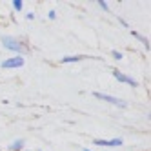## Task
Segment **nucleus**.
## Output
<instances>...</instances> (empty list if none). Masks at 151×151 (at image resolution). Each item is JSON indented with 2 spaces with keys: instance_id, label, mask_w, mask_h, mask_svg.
Instances as JSON below:
<instances>
[{
  "instance_id": "obj_12",
  "label": "nucleus",
  "mask_w": 151,
  "mask_h": 151,
  "mask_svg": "<svg viewBox=\"0 0 151 151\" xmlns=\"http://www.w3.org/2000/svg\"><path fill=\"white\" fill-rule=\"evenodd\" d=\"M47 18H49V20H55V18H57V11H55V9H49Z\"/></svg>"
},
{
  "instance_id": "obj_1",
  "label": "nucleus",
  "mask_w": 151,
  "mask_h": 151,
  "mask_svg": "<svg viewBox=\"0 0 151 151\" xmlns=\"http://www.w3.org/2000/svg\"><path fill=\"white\" fill-rule=\"evenodd\" d=\"M2 46H4L6 49H9V51L17 53V55H20V57H24L26 53H29L27 44H26V42H22L20 38H17V37L4 35V37H2Z\"/></svg>"
},
{
  "instance_id": "obj_16",
  "label": "nucleus",
  "mask_w": 151,
  "mask_h": 151,
  "mask_svg": "<svg viewBox=\"0 0 151 151\" xmlns=\"http://www.w3.org/2000/svg\"><path fill=\"white\" fill-rule=\"evenodd\" d=\"M0 151H2V149H0Z\"/></svg>"
},
{
  "instance_id": "obj_17",
  "label": "nucleus",
  "mask_w": 151,
  "mask_h": 151,
  "mask_svg": "<svg viewBox=\"0 0 151 151\" xmlns=\"http://www.w3.org/2000/svg\"><path fill=\"white\" fill-rule=\"evenodd\" d=\"M38 151H40V149H38Z\"/></svg>"
},
{
  "instance_id": "obj_7",
  "label": "nucleus",
  "mask_w": 151,
  "mask_h": 151,
  "mask_svg": "<svg viewBox=\"0 0 151 151\" xmlns=\"http://www.w3.org/2000/svg\"><path fill=\"white\" fill-rule=\"evenodd\" d=\"M86 57H82V55H66L60 62L62 64H71V62H80V60H84Z\"/></svg>"
},
{
  "instance_id": "obj_4",
  "label": "nucleus",
  "mask_w": 151,
  "mask_h": 151,
  "mask_svg": "<svg viewBox=\"0 0 151 151\" xmlns=\"http://www.w3.org/2000/svg\"><path fill=\"white\" fill-rule=\"evenodd\" d=\"M113 75H115V78L118 82H122V84H129L131 88H138V82L133 78V77H129V75H124L120 69H113Z\"/></svg>"
},
{
  "instance_id": "obj_8",
  "label": "nucleus",
  "mask_w": 151,
  "mask_h": 151,
  "mask_svg": "<svg viewBox=\"0 0 151 151\" xmlns=\"http://www.w3.org/2000/svg\"><path fill=\"white\" fill-rule=\"evenodd\" d=\"M131 35H133V37H135L137 40H140V42H142V44H144V47H146V49L149 51V38H147V37H144V35H140L138 31H131Z\"/></svg>"
},
{
  "instance_id": "obj_3",
  "label": "nucleus",
  "mask_w": 151,
  "mask_h": 151,
  "mask_svg": "<svg viewBox=\"0 0 151 151\" xmlns=\"http://www.w3.org/2000/svg\"><path fill=\"white\" fill-rule=\"evenodd\" d=\"M93 95L96 96V99H100V100H104V102H109V104H113V106H116V107H127V102L122 100V99H116V96L106 95V93H100V91H95Z\"/></svg>"
},
{
  "instance_id": "obj_6",
  "label": "nucleus",
  "mask_w": 151,
  "mask_h": 151,
  "mask_svg": "<svg viewBox=\"0 0 151 151\" xmlns=\"http://www.w3.org/2000/svg\"><path fill=\"white\" fill-rule=\"evenodd\" d=\"M24 146H26L24 138H18V140H15V142L7 147V151H24Z\"/></svg>"
},
{
  "instance_id": "obj_5",
  "label": "nucleus",
  "mask_w": 151,
  "mask_h": 151,
  "mask_svg": "<svg viewBox=\"0 0 151 151\" xmlns=\"http://www.w3.org/2000/svg\"><path fill=\"white\" fill-rule=\"evenodd\" d=\"M95 146H100V147H118L124 144L122 138H111V140H104V138H95L93 140Z\"/></svg>"
},
{
  "instance_id": "obj_9",
  "label": "nucleus",
  "mask_w": 151,
  "mask_h": 151,
  "mask_svg": "<svg viewBox=\"0 0 151 151\" xmlns=\"http://www.w3.org/2000/svg\"><path fill=\"white\" fill-rule=\"evenodd\" d=\"M22 7H24L22 0H13V9H15V11H22Z\"/></svg>"
},
{
  "instance_id": "obj_14",
  "label": "nucleus",
  "mask_w": 151,
  "mask_h": 151,
  "mask_svg": "<svg viewBox=\"0 0 151 151\" xmlns=\"http://www.w3.org/2000/svg\"><path fill=\"white\" fill-rule=\"evenodd\" d=\"M35 18V13H27V20H33Z\"/></svg>"
},
{
  "instance_id": "obj_13",
  "label": "nucleus",
  "mask_w": 151,
  "mask_h": 151,
  "mask_svg": "<svg viewBox=\"0 0 151 151\" xmlns=\"http://www.w3.org/2000/svg\"><path fill=\"white\" fill-rule=\"evenodd\" d=\"M118 22H120V24H122V26H124V27H129V24H127V22H126V20H124V18H122V17H118Z\"/></svg>"
},
{
  "instance_id": "obj_10",
  "label": "nucleus",
  "mask_w": 151,
  "mask_h": 151,
  "mask_svg": "<svg viewBox=\"0 0 151 151\" xmlns=\"http://www.w3.org/2000/svg\"><path fill=\"white\" fill-rule=\"evenodd\" d=\"M99 7L102 9V11H109V6H107L106 0H99Z\"/></svg>"
},
{
  "instance_id": "obj_11",
  "label": "nucleus",
  "mask_w": 151,
  "mask_h": 151,
  "mask_svg": "<svg viewBox=\"0 0 151 151\" xmlns=\"http://www.w3.org/2000/svg\"><path fill=\"white\" fill-rule=\"evenodd\" d=\"M111 55H113V58H115V60H122V57H124L120 51H115V49H113V53H111Z\"/></svg>"
},
{
  "instance_id": "obj_15",
  "label": "nucleus",
  "mask_w": 151,
  "mask_h": 151,
  "mask_svg": "<svg viewBox=\"0 0 151 151\" xmlns=\"http://www.w3.org/2000/svg\"><path fill=\"white\" fill-rule=\"evenodd\" d=\"M84 151H91V149H88V147H84Z\"/></svg>"
},
{
  "instance_id": "obj_2",
  "label": "nucleus",
  "mask_w": 151,
  "mask_h": 151,
  "mask_svg": "<svg viewBox=\"0 0 151 151\" xmlns=\"http://www.w3.org/2000/svg\"><path fill=\"white\" fill-rule=\"evenodd\" d=\"M24 64H26V58L24 57L13 55L11 58H7V60H4L2 64H0V68H2V69H18V68H22Z\"/></svg>"
}]
</instances>
